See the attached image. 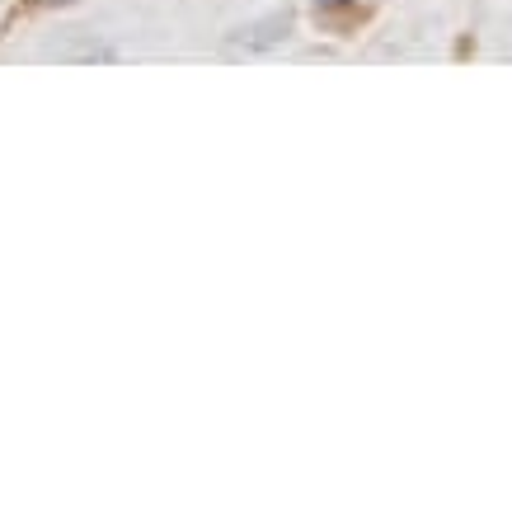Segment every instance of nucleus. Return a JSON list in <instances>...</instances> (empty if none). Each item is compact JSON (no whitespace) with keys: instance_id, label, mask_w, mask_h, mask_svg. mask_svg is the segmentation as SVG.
Segmentation results:
<instances>
[{"instance_id":"nucleus-1","label":"nucleus","mask_w":512,"mask_h":512,"mask_svg":"<svg viewBox=\"0 0 512 512\" xmlns=\"http://www.w3.org/2000/svg\"><path fill=\"white\" fill-rule=\"evenodd\" d=\"M320 5H353V0H320Z\"/></svg>"}]
</instances>
